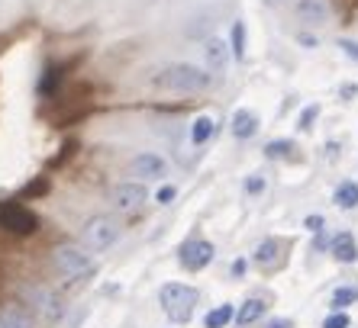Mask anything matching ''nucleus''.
Instances as JSON below:
<instances>
[{
  "label": "nucleus",
  "mask_w": 358,
  "mask_h": 328,
  "mask_svg": "<svg viewBox=\"0 0 358 328\" xmlns=\"http://www.w3.org/2000/svg\"><path fill=\"white\" fill-rule=\"evenodd\" d=\"M152 84H155V87H162V91L203 94V91H210L213 74L203 71V68H197V65H187V61H175V65H165L162 71H155Z\"/></svg>",
  "instance_id": "nucleus-1"
},
{
  "label": "nucleus",
  "mask_w": 358,
  "mask_h": 328,
  "mask_svg": "<svg viewBox=\"0 0 358 328\" xmlns=\"http://www.w3.org/2000/svg\"><path fill=\"white\" fill-rule=\"evenodd\" d=\"M159 303H162V312L175 325H184L191 322L194 315V306H197V290L187 287V283H165L159 290Z\"/></svg>",
  "instance_id": "nucleus-2"
},
{
  "label": "nucleus",
  "mask_w": 358,
  "mask_h": 328,
  "mask_svg": "<svg viewBox=\"0 0 358 328\" xmlns=\"http://www.w3.org/2000/svg\"><path fill=\"white\" fill-rule=\"evenodd\" d=\"M52 264H55V271L68 280H84L94 274V261L87 258V251H81L78 245H59L52 251Z\"/></svg>",
  "instance_id": "nucleus-3"
},
{
  "label": "nucleus",
  "mask_w": 358,
  "mask_h": 328,
  "mask_svg": "<svg viewBox=\"0 0 358 328\" xmlns=\"http://www.w3.org/2000/svg\"><path fill=\"white\" fill-rule=\"evenodd\" d=\"M117 238H120V222L113 216H94V219L84 222L81 229V245L87 251H107Z\"/></svg>",
  "instance_id": "nucleus-4"
},
{
  "label": "nucleus",
  "mask_w": 358,
  "mask_h": 328,
  "mask_svg": "<svg viewBox=\"0 0 358 328\" xmlns=\"http://www.w3.org/2000/svg\"><path fill=\"white\" fill-rule=\"evenodd\" d=\"M39 219H36L33 209H26L17 200H3L0 203V229L13 232V235H33Z\"/></svg>",
  "instance_id": "nucleus-5"
},
{
  "label": "nucleus",
  "mask_w": 358,
  "mask_h": 328,
  "mask_svg": "<svg viewBox=\"0 0 358 328\" xmlns=\"http://www.w3.org/2000/svg\"><path fill=\"white\" fill-rule=\"evenodd\" d=\"M213 255H217V248H213V241H207V238H191V241H184L181 251H178L181 267L191 274L203 271V267L213 261Z\"/></svg>",
  "instance_id": "nucleus-6"
},
{
  "label": "nucleus",
  "mask_w": 358,
  "mask_h": 328,
  "mask_svg": "<svg viewBox=\"0 0 358 328\" xmlns=\"http://www.w3.org/2000/svg\"><path fill=\"white\" fill-rule=\"evenodd\" d=\"M149 200V193H145V187L136 181L129 184H117V187L110 190V203L117 206L120 213H133V209H139L142 203Z\"/></svg>",
  "instance_id": "nucleus-7"
},
{
  "label": "nucleus",
  "mask_w": 358,
  "mask_h": 328,
  "mask_svg": "<svg viewBox=\"0 0 358 328\" xmlns=\"http://www.w3.org/2000/svg\"><path fill=\"white\" fill-rule=\"evenodd\" d=\"M129 174L145 177V181H159V177H165V161H162L159 155L145 151V155H136L133 161H129Z\"/></svg>",
  "instance_id": "nucleus-8"
},
{
  "label": "nucleus",
  "mask_w": 358,
  "mask_h": 328,
  "mask_svg": "<svg viewBox=\"0 0 358 328\" xmlns=\"http://www.w3.org/2000/svg\"><path fill=\"white\" fill-rule=\"evenodd\" d=\"M0 328H33V315L20 303H3L0 306Z\"/></svg>",
  "instance_id": "nucleus-9"
},
{
  "label": "nucleus",
  "mask_w": 358,
  "mask_h": 328,
  "mask_svg": "<svg viewBox=\"0 0 358 328\" xmlns=\"http://www.w3.org/2000/svg\"><path fill=\"white\" fill-rule=\"evenodd\" d=\"M203 58H207L210 71L223 74V71H226V61H229V49H226V42L220 39V36L207 39V42H203Z\"/></svg>",
  "instance_id": "nucleus-10"
},
{
  "label": "nucleus",
  "mask_w": 358,
  "mask_h": 328,
  "mask_svg": "<svg viewBox=\"0 0 358 328\" xmlns=\"http://www.w3.org/2000/svg\"><path fill=\"white\" fill-rule=\"evenodd\" d=\"M329 251H333V258L339 264H355L358 261V241L352 238V232H339V235L333 238Z\"/></svg>",
  "instance_id": "nucleus-11"
},
{
  "label": "nucleus",
  "mask_w": 358,
  "mask_h": 328,
  "mask_svg": "<svg viewBox=\"0 0 358 328\" xmlns=\"http://www.w3.org/2000/svg\"><path fill=\"white\" fill-rule=\"evenodd\" d=\"M297 17L320 26L329 20V0H297Z\"/></svg>",
  "instance_id": "nucleus-12"
},
{
  "label": "nucleus",
  "mask_w": 358,
  "mask_h": 328,
  "mask_svg": "<svg viewBox=\"0 0 358 328\" xmlns=\"http://www.w3.org/2000/svg\"><path fill=\"white\" fill-rule=\"evenodd\" d=\"M259 132V113H252V110H239L233 116V135L236 139H252Z\"/></svg>",
  "instance_id": "nucleus-13"
},
{
  "label": "nucleus",
  "mask_w": 358,
  "mask_h": 328,
  "mask_svg": "<svg viewBox=\"0 0 358 328\" xmlns=\"http://www.w3.org/2000/svg\"><path fill=\"white\" fill-rule=\"evenodd\" d=\"M262 315H265V303H262V299H245V303L236 309V319L233 322L239 328H249L252 322H259Z\"/></svg>",
  "instance_id": "nucleus-14"
},
{
  "label": "nucleus",
  "mask_w": 358,
  "mask_h": 328,
  "mask_svg": "<svg viewBox=\"0 0 358 328\" xmlns=\"http://www.w3.org/2000/svg\"><path fill=\"white\" fill-rule=\"evenodd\" d=\"M36 306H39V312L45 315V322H55L62 315V303L59 296L49 293V290H36Z\"/></svg>",
  "instance_id": "nucleus-15"
},
{
  "label": "nucleus",
  "mask_w": 358,
  "mask_h": 328,
  "mask_svg": "<svg viewBox=\"0 0 358 328\" xmlns=\"http://www.w3.org/2000/svg\"><path fill=\"white\" fill-rule=\"evenodd\" d=\"M278 255H281V241H275V238H265V241L255 248L252 261L259 264V267H271V264L278 261Z\"/></svg>",
  "instance_id": "nucleus-16"
},
{
  "label": "nucleus",
  "mask_w": 358,
  "mask_h": 328,
  "mask_svg": "<svg viewBox=\"0 0 358 328\" xmlns=\"http://www.w3.org/2000/svg\"><path fill=\"white\" fill-rule=\"evenodd\" d=\"M333 200H336V206H339V209H355V206H358V184L355 181H342L339 187H336Z\"/></svg>",
  "instance_id": "nucleus-17"
},
{
  "label": "nucleus",
  "mask_w": 358,
  "mask_h": 328,
  "mask_svg": "<svg viewBox=\"0 0 358 328\" xmlns=\"http://www.w3.org/2000/svg\"><path fill=\"white\" fill-rule=\"evenodd\" d=\"M233 319H236V309H233L229 303H223V306H217V309H210V312H207L203 325H207V328H226Z\"/></svg>",
  "instance_id": "nucleus-18"
},
{
  "label": "nucleus",
  "mask_w": 358,
  "mask_h": 328,
  "mask_svg": "<svg viewBox=\"0 0 358 328\" xmlns=\"http://www.w3.org/2000/svg\"><path fill=\"white\" fill-rule=\"evenodd\" d=\"M210 135H213V119H210V116H197L191 126V142L194 145H203Z\"/></svg>",
  "instance_id": "nucleus-19"
},
{
  "label": "nucleus",
  "mask_w": 358,
  "mask_h": 328,
  "mask_svg": "<svg viewBox=\"0 0 358 328\" xmlns=\"http://www.w3.org/2000/svg\"><path fill=\"white\" fill-rule=\"evenodd\" d=\"M59 81H62V71L55 65H49L45 74H42V81H39V97H52L55 87H59Z\"/></svg>",
  "instance_id": "nucleus-20"
},
{
  "label": "nucleus",
  "mask_w": 358,
  "mask_h": 328,
  "mask_svg": "<svg viewBox=\"0 0 358 328\" xmlns=\"http://www.w3.org/2000/svg\"><path fill=\"white\" fill-rule=\"evenodd\" d=\"M329 303H333V309H345V306L358 303V287H339Z\"/></svg>",
  "instance_id": "nucleus-21"
},
{
  "label": "nucleus",
  "mask_w": 358,
  "mask_h": 328,
  "mask_svg": "<svg viewBox=\"0 0 358 328\" xmlns=\"http://www.w3.org/2000/svg\"><path fill=\"white\" fill-rule=\"evenodd\" d=\"M265 155H268V158H291V155H294V142H291V139L268 142V145H265Z\"/></svg>",
  "instance_id": "nucleus-22"
},
{
  "label": "nucleus",
  "mask_w": 358,
  "mask_h": 328,
  "mask_svg": "<svg viewBox=\"0 0 358 328\" xmlns=\"http://www.w3.org/2000/svg\"><path fill=\"white\" fill-rule=\"evenodd\" d=\"M233 55L245 58V26H242L239 20L233 23Z\"/></svg>",
  "instance_id": "nucleus-23"
},
{
  "label": "nucleus",
  "mask_w": 358,
  "mask_h": 328,
  "mask_svg": "<svg viewBox=\"0 0 358 328\" xmlns=\"http://www.w3.org/2000/svg\"><path fill=\"white\" fill-rule=\"evenodd\" d=\"M317 113H320V107H317V103H313V107H307V110H303V113H300V129H310V126H313V119H317Z\"/></svg>",
  "instance_id": "nucleus-24"
},
{
  "label": "nucleus",
  "mask_w": 358,
  "mask_h": 328,
  "mask_svg": "<svg viewBox=\"0 0 358 328\" xmlns=\"http://www.w3.org/2000/svg\"><path fill=\"white\" fill-rule=\"evenodd\" d=\"M323 328H349V315H345V312H336V315H329V319L323 322Z\"/></svg>",
  "instance_id": "nucleus-25"
},
{
  "label": "nucleus",
  "mask_w": 358,
  "mask_h": 328,
  "mask_svg": "<svg viewBox=\"0 0 358 328\" xmlns=\"http://www.w3.org/2000/svg\"><path fill=\"white\" fill-rule=\"evenodd\" d=\"M242 187H245V193H252V197H255V193H262V190H265V181H262L259 174H255V177H249V181L242 184Z\"/></svg>",
  "instance_id": "nucleus-26"
},
{
  "label": "nucleus",
  "mask_w": 358,
  "mask_h": 328,
  "mask_svg": "<svg viewBox=\"0 0 358 328\" xmlns=\"http://www.w3.org/2000/svg\"><path fill=\"white\" fill-rule=\"evenodd\" d=\"M175 197H178V190H175V187H162V190H159V203H162V206H168Z\"/></svg>",
  "instance_id": "nucleus-27"
},
{
  "label": "nucleus",
  "mask_w": 358,
  "mask_h": 328,
  "mask_svg": "<svg viewBox=\"0 0 358 328\" xmlns=\"http://www.w3.org/2000/svg\"><path fill=\"white\" fill-rule=\"evenodd\" d=\"M310 232H323V216H307V222H303Z\"/></svg>",
  "instance_id": "nucleus-28"
},
{
  "label": "nucleus",
  "mask_w": 358,
  "mask_h": 328,
  "mask_svg": "<svg viewBox=\"0 0 358 328\" xmlns=\"http://www.w3.org/2000/svg\"><path fill=\"white\" fill-rule=\"evenodd\" d=\"M339 45H342V52H345V55L358 58V42H352V39H342V42H339Z\"/></svg>",
  "instance_id": "nucleus-29"
},
{
  "label": "nucleus",
  "mask_w": 358,
  "mask_h": 328,
  "mask_svg": "<svg viewBox=\"0 0 358 328\" xmlns=\"http://www.w3.org/2000/svg\"><path fill=\"white\" fill-rule=\"evenodd\" d=\"M268 328H291V319H271Z\"/></svg>",
  "instance_id": "nucleus-30"
},
{
  "label": "nucleus",
  "mask_w": 358,
  "mask_h": 328,
  "mask_svg": "<svg viewBox=\"0 0 358 328\" xmlns=\"http://www.w3.org/2000/svg\"><path fill=\"white\" fill-rule=\"evenodd\" d=\"M300 45H307V49H313V45H317V39H313V36H300Z\"/></svg>",
  "instance_id": "nucleus-31"
},
{
  "label": "nucleus",
  "mask_w": 358,
  "mask_h": 328,
  "mask_svg": "<svg viewBox=\"0 0 358 328\" xmlns=\"http://www.w3.org/2000/svg\"><path fill=\"white\" fill-rule=\"evenodd\" d=\"M233 274H236V277H242V274H245V261H236L233 264Z\"/></svg>",
  "instance_id": "nucleus-32"
},
{
  "label": "nucleus",
  "mask_w": 358,
  "mask_h": 328,
  "mask_svg": "<svg viewBox=\"0 0 358 328\" xmlns=\"http://www.w3.org/2000/svg\"><path fill=\"white\" fill-rule=\"evenodd\" d=\"M358 91V87H355V84H345V87H342V97H345V100H349L352 97V94H355Z\"/></svg>",
  "instance_id": "nucleus-33"
},
{
  "label": "nucleus",
  "mask_w": 358,
  "mask_h": 328,
  "mask_svg": "<svg viewBox=\"0 0 358 328\" xmlns=\"http://www.w3.org/2000/svg\"><path fill=\"white\" fill-rule=\"evenodd\" d=\"M265 3H287V0H265Z\"/></svg>",
  "instance_id": "nucleus-34"
}]
</instances>
